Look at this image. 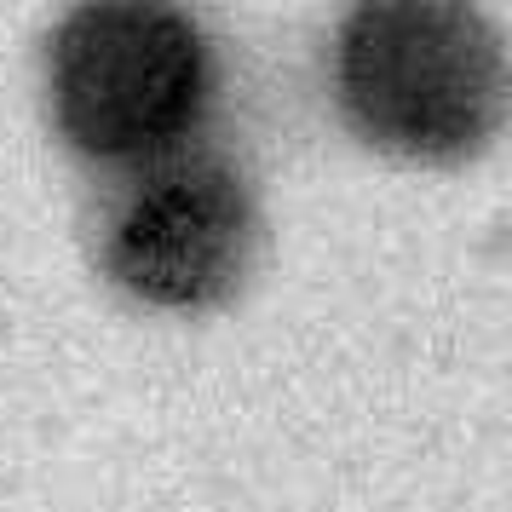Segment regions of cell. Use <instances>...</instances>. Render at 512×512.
<instances>
[{
  "label": "cell",
  "mask_w": 512,
  "mask_h": 512,
  "mask_svg": "<svg viewBox=\"0 0 512 512\" xmlns=\"http://www.w3.org/2000/svg\"><path fill=\"white\" fill-rule=\"evenodd\" d=\"M340 104L403 162H466L507 116V58L484 12L449 0H374L340 29Z\"/></svg>",
  "instance_id": "obj_1"
},
{
  "label": "cell",
  "mask_w": 512,
  "mask_h": 512,
  "mask_svg": "<svg viewBox=\"0 0 512 512\" xmlns=\"http://www.w3.org/2000/svg\"><path fill=\"white\" fill-rule=\"evenodd\" d=\"M47 81L75 150L110 162L156 156L208 98V41L179 6H75L52 35Z\"/></svg>",
  "instance_id": "obj_2"
},
{
  "label": "cell",
  "mask_w": 512,
  "mask_h": 512,
  "mask_svg": "<svg viewBox=\"0 0 512 512\" xmlns=\"http://www.w3.org/2000/svg\"><path fill=\"white\" fill-rule=\"evenodd\" d=\"M259 248L248 185L213 156L144 173L104 231V271L144 305L202 311L231 300Z\"/></svg>",
  "instance_id": "obj_3"
}]
</instances>
